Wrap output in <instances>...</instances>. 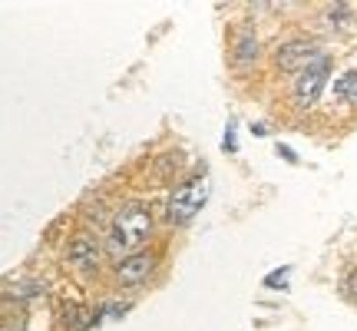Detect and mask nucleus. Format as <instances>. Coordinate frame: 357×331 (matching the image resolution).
I'll list each match as a JSON object with an SVG mask.
<instances>
[{
  "instance_id": "39448f33",
  "label": "nucleus",
  "mask_w": 357,
  "mask_h": 331,
  "mask_svg": "<svg viewBox=\"0 0 357 331\" xmlns=\"http://www.w3.org/2000/svg\"><path fill=\"white\" fill-rule=\"evenodd\" d=\"M155 268V258L146 252H136L129 255V258H123L119 265H116V281L119 285H126V288H132V285H142V281L149 279V272Z\"/></svg>"
},
{
  "instance_id": "9d476101",
  "label": "nucleus",
  "mask_w": 357,
  "mask_h": 331,
  "mask_svg": "<svg viewBox=\"0 0 357 331\" xmlns=\"http://www.w3.org/2000/svg\"><path fill=\"white\" fill-rule=\"evenodd\" d=\"M341 295H344L347 302H357V275H354V268H344V275H341Z\"/></svg>"
},
{
  "instance_id": "7ed1b4c3",
  "label": "nucleus",
  "mask_w": 357,
  "mask_h": 331,
  "mask_svg": "<svg viewBox=\"0 0 357 331\" xmlns=\"http://www.w3.org/2000/svg\"><path fill=\"white\" fill-rule=\"evenodd\" d=\"M324 50H321L318 40H307V37H298V40H288V43H281L278 50H275V66L278 70H301L305 73L311 64H318Z\"/></svg>"
},
{
  "instance_id": "9b49d317",
  "label": "nucleus",
  "mask_w": 357,
  "mask_h": 331,
  "mask_svg": "<svg viewBox=\"0 0 357 331\" xmlns=\"http://www.w3.org/2000/svg\"><path fill=\"white\" fill-rule=\"evenodd\" d=\"M284 279H288V268H281V275H271V279H268V288H278V285H284Z\"/></svg>"
},
{
  "instance_id": "f257e3e1",
  "label": "nucleus",
  "mask_w": 357,
  "mask_h": 331,
  "mask_svg": "<svg viewBox=\"0 0 357 331\" xmlns=\"http://www.w3.org/2000/svg\"><path fill=\"white\" fill-rule=\"evenodd\" d=\"M153 235V212L146 203H126L109 222V232H106V249L113 255H119V262L136 255L142 245L149 242Z\"/></svg>"
},
{
  "instance_id": "f03ea898",
  "label": "nucleus",
  "mask_w": 357,
  "mask_h": 331,
  "mask_svg": "<svg viewBox=\"0 0 357 331\" xmlns=\"http://www.w3.org/2000/svg\"><path fill=\"white\" fill-rule=\"evenodd\" d=\"M205 199H208V179H205V172H195V176L185 179L172 192V199H169V222L172 226H189L192 219L202 212Z\"/></svg>"
},
{
  "instance_id": "0eeeda50",
  "label": "nucleus",
  "mask_w": 357,
  "mask_h": 331,
  "mask_svg": "<svg viewBox=\"0 0 357 331\" xmlns=\"http://www.w3.org/2000/svg\"><path fill=\"white\" fill-rule=\"evenodd\" d=\"M100 321H102V311H93V308H86V305H73V308H66L63 328L66 331H89L93 325H100Z\"/></svg>"
},
{
  "instance_id": "1a4fd4ad",
  "label": "nucleus",
  "mask_w": 357,
  "mask_h": 331,
  "mask_svg": "<svg viewBox=\"0 0 357 331\" xmlns=\"http://www.w3.org/2000/svg\"><path fill=\"white\" fill-rule=\"evenodd\" d=\"M258 57V43H255V37L248 34V30H242L238 37H235V60L238 64H252Z\"/></svg>"
},
{
  "instance_id": "6e6552de",
  "label": "nucleus",
  "mask_w": 357,
  "mask_h": 331,
  "mask_svg": "<svg viewBox=\"0 0 357 331\" xmlns=\"http://www.w3.org/2000/svg\"><path fill=\"white\" fill-rule=\"evenodd\" d=\"M334 96L351 103V106L357 110V70H347L344 77H337V83H334Z\"/></svg>"
},
{
  "instance_id": "423d86ee",
  "label": "nucleus",
  "mask_w": 357,
  "mask_h": 331,
  "mask_svg": "<svg viewBox=\"0 0 357 331\" xmlns=\"http://www.w3.org/2000/svg\"><path fill=\"white\" fill-rule=\"evenodd\" d=\"M102 258V249L96 239H89V235H79V239H73L70 242V249H66V262L73 268H79V272H93V268L100 265Z\"/></svg>"
},
{
  "instance_id": "20e7f679",
  "label": "nucleus",
  "mask_w": 357,
  "mask_h": 331,
  "mask_svg": "<svg viewBox=\"0 0 357 331\" xmlns=\"http://www.w3.org/2000/svg\"><path fill=\"white\" fill-rule=\"evenodd\" d=\"M328 77H331V60L328 57H321L318 64H311L298 77V83H294V100H298V106H311V103H318V96L324 93V87H328Z\"/></svg>"
}]
</instances>
